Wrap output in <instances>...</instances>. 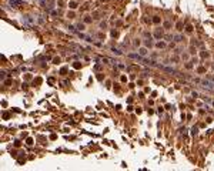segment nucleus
<instances>
[{
	"label": "nucleus",
	"instance_id": "nucleus-1",
	"mask_svg": "<svg viewBox=\"0 0 214 171\" xmlns=\"http://www.w3.org/2000/svg\"><path fill=\"white\" fill-rule=\"evenodd\" d=\"M203 84H206V87H208V88H214V84H211L210 81H203Z\"/></svg>",
	"mask_w": 214,
	"mask_h": 171
},
{
	"label": "nucleus",
	"instance_id": "nucleus-2",
	"mask_svg": "<svg viewBox=\"0 0 214 171\" xmlns=\"http://www.w3.org/2000/svg\"><path fill=\"white\" fill-rule=\"evenodd\" d=\"M10 3H12V4H22L20 0H10Z\"/></svg>",
	"mask_w": 214,
	"mask_h": 171
}]
</instances>
